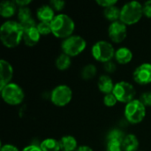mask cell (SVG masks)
Listing matches in <instances>:
<instances>
[{"mask_svg":"<svg viewBox=\"0 0 151 151\" xmlns=\"http://www.w3.org/2000/svg\"><path fill=\"white\" fill-rule=\"evenodd\" d=\"M23 33L24 29L19 21L8 20L0 27V39L5 47L14 48L23 40Z\"/></svg>","mask_w":151,"mask_h":151,"instance_id":"1","label":"cell"},{"mask_svg":"<svg viewBox=\"0 0 151 151\" xmlns=\"http://www.w3.org/2000/svg\"><path fill=\"white\" fill-rule=\"evenodd\" d=\"M51 26V34L61 39H66L73 35V33L75 28V24L73 19L67 14H58L54 19L50 22Z\"/></svg>","mask_w":151,"mask_h":151,"instance_id":"2","label":"cell"},{"mask_svg":"<svg viewBox=\"0 0 151 151\" xmlns=\"http://www.w3.org/2000/svg\"><path fill=\"white\" fill-rule=\"evenodd\" d=\"M143 16V6L138 1L128 2L120 11V21L126 26H131L140 21Z\"/></svg>","mask_w":151,"mask_h":151,"instance_id":"3","label":"cell"},{"mask_svg":"<svg viewBox=\"0 0 151 151\" xmlns=\"http://www.w3.org/2000/svg\"><path fill=\"white\" fill-rule=\"evenodd\" d=\"M124 114L129 123L134 125L139 124L146 116V107L140 99H134L126 105Z\"/></svg>","mask_w":151,"mask_h":151,"instance_id":"4","label":"cell"},{"mask_svg":"<svg viewBox=\"0 0 151 151\" xmlns=\"http://www.w3.org/2000/svg\"><path fill=\"white\" fill-rule=\"evenodd\" d=\"M92 56L94 58L102 63H106L111 61L113 57H115V50L113 45L107 41H98L92 47Z\"/></svg>","mask_w":151,"mask_h":151,"instance_id":"5","label":"cell"},{"mask_svg":"<svg viewBox=\"0 0 151 151\" xmlns=\"http://www.w3.org/2000/svg\"><path fill=\"white\" fill-rule=\"evenodd\" d=\"M87 46L85 39L80 35H72L65 39L61 43L63 53L69 57H76L80 55Z\"/></svg>","mask_w":151,"mask_h":151,"instance_id":"6","label":"cell"},{"mask_svg":"<svg viewBox=\"0 0 151 151\" xmlns=\"http://www.w3.org/2000/svg\"><path fill=\"white\" fill-rule=\"evenodd\" d=\"M1 95L3 100L10 105L20 104L25 97L23 89L18 84L12 82L1 89Z\"/></svg>","mask_w":151,"mask_h":151,"instance_id":"7","label":"cell"},{"mask_svg":"<svg viewBox=\"0 0 151 151\" xmlns=\"http://www.w3.org/2000/svg\"><path fill=\"white\" fill-rule=\"evenodd\" d=\"M112 94L117 98L118 102L128 104L134 100L135 96V88L134 87L127 81H119L115 84Z\"/></svg>","mask_w":151,"mask_h":151,"instance_id":"8","label":"cell"},{"mask_svg":"<svg viewBox=\"0 0 151 151\" xmlns=\"http://www.w3.org/2000/svg\"><path fill=\"white\" fill-rule=\"evenodd\" d=\"M73 98V91L67 85H59L50 93L51 103L58 107L67 105Z\"/></svg>","mask_w":151,"mask_h":151,"instance_id":"9","label":"cell"},{"mask_svg":"<svg viewBox=\"0 0 151 151\" xmlns=\"http://www.w3.org/2000/svg\"><path fill=\"white\" fill-rule=\"evenodd\" d=\"M108 35L111 42L115 43H119L123 42L127 37V26L120 20L111 22L108 28Z\"/></svg>","mask_w":151,"mask_h":151,"instance_id":"10","label":"cell"},{"mask_svg":"<svg viewBox=\"0 0 151 151\" xmlns=\"http://www.w3.org/2000/svg\"><path fill=\"white\" fill-rule=\"evenodd\" d=\"M134 80L140 85L151 83V64L144 63L139 65L133 73Z\"/></svg>","mask_w":151,"mask_h":151,"instance_id":"11","label":"cell"},{"mask_svg":"<svg viewBox=\"0 0 151 151\" xmlns=\"http://www.w3.org/2000/svg\"><path fill=\"white\" fill-rule=\"evenodd\" d=\"M18 19L23 29L37 27L35 19L32 17L31 10L28 7H19L18 10Z\"/></svg>","mask_w":151,"mask_h":151,"instance_id":"12","label":"cell"},{"mask_svg":"<svg viewBox=\"0 0 151 151\" xmlns=\"http://www.w3.org/2000/svg\"><path fill=\"white\" fill-rule=\"evenodd\" d=\"M13 75L12 66L4 59L0 60V90L11 83Z\"/></svg>","mask_w":151,"mask_h":151,"instance_id":"13","label":"cell"},{"mask_svg":"<svg viewBox=\"0 0 151 151\" xmlns=\"http://www.w3.org/2000/svg\"><path fill=\"white\" fill-rule=\"evenodd\" d=\"M36 17L40 20V22H51L55 15V11L50 4H43L37 9Z\"/></svg>","mask_w":151,"mask_h":151,"instance_id":"14","label":"cell"},{"mask_svg":"<svg viewBox=\"0 0 151 151\" xmlns=\"http://www.w3.org/2000/svg\"><path fill=\"white\" fill-rule=\"evenodd\" d=\"M41 38V35L37 30V27H31L27 29H24L23 33V41L27 46L33 47L36 45Z\"/></svg>","mask_w":151,"mask_h":151,"instance_id":"15","label":"cell"},{"mask_svg":"<svg viewBox=\"0 0 151 151\" xmlns=\"http://www.w3.org/2000/svg\"><path fill=\"white\" fill-rule=\"evenodd\" d=\"M115 59L120 65H127L130 63L133 59L132 51L127 47H121L118 49L115 52Z\"/></svg>","mask_w":151,"mask_h":151,"instance_id":"16","label":"cell"},{"mask_svg":"<svg viewBox=\"0 0 151 151\" xmlns=\"http://www.w3.org/2000/svg\"><path fill=\"white\" fill-rule=\"evenodd\" d=\"M17 11L15 1H3L0 4V15L3 18L12 17Z\"/></svg>","mask_w":151,"mask_h":151,"instance_id":"17","label":"cell"},{"mask_svg":"<svg viewBox=\"0 0 151 151\" xmlns=\"http://www.w3.org/2000/svg\"><path fill=\"white\" fill-rule=\"evenodd\" d=\"M114 86L115 85L113 84V81L109 75H102L99 78L98 88L102 93H104L105 95L112 93Z\"/></svg>","mask_w":151,"mask_h":151,"instance_id":"18","label":"cell"},{"mask_svg":"<svg viewBox=\"0 0 151 151\" xmlns=\"http://www.w3.org/2000/svg\"><path fill=\"white\" fill-rule=\"evenodd\" d=\"M122 149L123 151H137L139 149L138 138L132 134L126 135L122 142Z\"/></svg>","mask_w":151,"mask_h":151,"instance_id":"19","label":"cell"},{"mask_svg":"<svg viewBox=\"0 0 151 151\" xmlns=\"http://www.w3.org/2000/svg\"><path fill=\"white\" fill-rule=\"evenodd\" d=\"M61 151H76L77 150V141L72 135H66L60 139L59 141Z\"/></svg>","mask_w":151,"mask_h":151,"instance_id":"20","label":"cell"},{"mask_svg":"<svg viewBox=\"0 0 151 151\" xmlns=\"http://www.w3.org/2000/svg\"><path fill=\"white\" fill-rule=\"evenodd\" d=\"M40 148L42 151H60V144L59 141H57L53 138H48L43 140L41 144Z\"/></svg>","mask_w":151,"mask_h":151,"instance_id":"21","label":"cell"},{"mask_svg":"<svg viewBox=\"0 0 151 151\" xmlns=\"http://www.w3.org/2000/svg\"><path fill=\"white\" fill-rule=\"evenodd\" d=\"M71 64H72L71 57L67 56L65 53L60 54L57 58L56 62H55L56 67L58 70H60V71H65V70H67L71 66Z\"/></svg>","mask_w":151,"mask_h":151,"instance_id":"22","label":"cell"},{"mask_svg":"<svg viewBox=\"0 0 151 151\" xmlns=\"http://www.w3.org/2000/svg\"><path fill=\"white\" fill-rule=\"evenodd\" d=\"M120 9H119L116 5L114 6H111L109 8H105L104 11V17L111 21V22H115V21H119L120 19Z\"/></svg>","mask_w":151,"mask_h":151,"instance_id":"23","label":"cell"},{"mask_svg":"<svg viewBox=\"0 0 151 151\" xmlns=\"http://www.w3.org/2000/svg\"><path fill=\"white\" fill-rule=\"evenodd\" d=\"M96 72H97L96 67L94 65L92 64L87 65L81 70V78L86 81L92 80L96 75Z\"/></svg>","mask_w":151,"mask_h":151,"instance_id":"24","label":"cell"},{"mask_svg":"<svg viewBox=\"0 0 151 151\" xmlns=\"http://www.w3.org/2000/svg\"><path fill=\"white\" fill-rule=\"evenodd\" d=\"M125 137H126V135H125L123 131H121L119 129H112L107 134L106 141L107 142L115 141V142H119L122 143Z\"/></svg>","mask_w":151,"mask_h":151,"instance_id":"25","label":"cell"},{"mask_svg":"<svg viewBox=\"0 0 151 151\" xmlns=\"http://www.w3.org/2000/svg\"><path fill=\"white\" fill-rule=\"evenodd\" d=\"M36 27L41 35H47L51 33V26L50 22H40L37 24Z\"/></svg>","mask_w":151,"mask_h":151,"instance_id":"26","label":"cell"},{"mask_svg":"<svg viewBox=\"0 0 151 151\" xmlns=\"http://www.w3.org/2000/svg\"><path fill=\"white\" fill-rule=\"evenodd\" d=\"M106 151H123L122 143L119 142H115V141L107 142Z\"/></svg>","mask_w":151,"mask_h":151,"instance_id":"27","label":"cell"},{"mask_svg":"<svg viewBox=\"0 0 151 151\" xmlns=\"http://www.w3.org/2000/svg\"><path fill=\"white\" fill-rule=\"evenodd\" d=\"M117 102H118V100H117V98L115 97V96L112 93L105 95L104 97V104L107 107H113V106H115Z\"/></svg>","mask_w":151,"mask_h":151,"instance_id":"28","label":"cell"},{"mask_svg":"<svg viewBox=\"0 0 151 151\" xmlns=\"http://www.w3.org/2000/svg\"><path fill=\"white\" fill-rule=\"evenodd\" d=\"M50 5L53 8L54 11L60 12L65 8V3L64 1H61V0H52L50 2Z\"/></svg>","mask_w":151,"mask_h":151,"instance_id":"29","label":"cell"},{"mask_svg":"<svg viewBox=\"0 0 151 151\" xmlns=\"http://www.w3.org/2000/svg\"><path fill=\"white\" fill-rule=\"evenodd\" d=\"M140 101L145 105V107H151V91L144 92L141 96Z\"/></svg>","mask_w":151,"mask_h":151,"instance_id":"30","label":"cell"},{"mask_svg":"<svg viewBox=\"0 0 151 151\" xmlns=\"http://www.w3.org/2000/svg\"><path fill=\"white\" fill-rule=\"evenodd\" d=\"M96 2L98 5L104 7V9L109 8L111 6H114L118 3L117 0H96Z\"/></svg>","mask_w":151,"mask_h":151,"instance_id":"31","label":"cell"},{"mask_svg":"<svg viewBox=\"0 0 151 151\" xmlns=\"http://www.w3.org/2000/svg\"><path fill=\"white\" fill-rule=\"evenodd\" d=\"M104 69L108 73H113L117 69V65H116V64L114 62L109 61V62H106V63L104 64Z\"/></svg>","mask_w":151,"mask_h":151,"instance_id":"32","label":"cell"},{"mask_svg":"<svg viewBox=\"0 0 151 151\" xmlns=\"http://www.w3.org/2000/svg\"><path fill=\"white\" fill-rule=\"evenodd\" d=\"M142 6H143V15L146 16L147 18L151 19V0L144 3Z\"/></svg>","mask_w":151,"mask_h":151,"instance_id":"33","label":"cell"},{"mask_svg":"<svg viewBox=\"0 0 151 151\" xmlns=\"http://www.w3.org/2000/svg\"><path fill=\"white\" fill-rule=\"evenodd\" d=\"M1 151H19V150L17 147L12 144H5V145H2Z\"/></svg>","mask_w":151,"mask_h":151,"instance_id":"34","label":"cell"},{"mask_svg":"<svg viewBox=\"0 0 151 151\" xmlns=\"http://www.w3.org/2000/svg\"><path fill=\"white\" fill-rule=\"evenodd\" d=\"M32 1L31 0H16L15 4H17V6L19 7H27L29 4H31Z\"/></svg>","mask_w":151,"mask_h":151,"instance_id":"35","label":"cell"},{"mask_svg":"<svg viewBox=\"0 0 151 151\" xmlns=\"http://www.w3.org/2000/svg\"><path fill=\"white\" fill-rule=\"evenodd\" d=\"M22 151H42L41 150V148H40V146H37V145H34V144H32V145H28V146H27V147H25Z\"/></svg>","mask_w":151,"mask_h":151,"instance_id":"36","label":"cell"},{"mask_svg":"<svg viewBox=\"0 0 151 151\" xmlns=\"http://www.w3.org/2000/svg\"><path fill=\"white\" fill-rule=\"evenodd\" d=\"M76 151H94L89 146H85V145H83V146H80Z\"/></svg>","mask_w":151,"mask_h":151,"instance_id":"37","label":"cell"}]
</instances>
